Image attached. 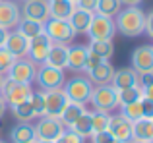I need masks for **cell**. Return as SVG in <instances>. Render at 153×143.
<instances>
[{"instance_id":"6da1fadb","label":"cell","mask_w":153,"mask_h":143,"mask_svg":"<svg viewBox=\"0 0 153 143\" xmlns=\"http://www.w3.org/2000/svg\"><path fill=\"white\" fill-rule=\"evenodd\" d=\"M114 27L124 37H140L146 29V14L138 6H128L114 15Z\"/></svg>"},{"instance_id":"7a4b0ae2","label":"cell","mask_w":153,"mask_h":143,"mask_svg":"<svg viewBox=\"0 0 153 143\" xmlns=\"http://www.w3.org/2000/svg\"><path fill=\"white\" fill-rule=\"evenodd\" d=\"M64 95L68 97L70 102H79V105H85L89 102V97L93 93V83L89 81V77L85 75H74L70 81H64Z\"/></svg>"},{"instance_id":"3957f363","label":"cell","mask_w":153,"mask_h":143,"mask_svg":"<svg viewBox=\"0 0 153 143\" xmlns=\"http://www.w3.org/2000/svg\"><path fill=\"white\" fill-rule=\"evenodd\" d=\"M89 102L93 105L95 110L99 112H112L118 108V97H116V89L108 83V85H97L93 87V93L89 97Z\"/></svg>"},{"instance_id":"277c9868","label":"cell","mask_w":153,"mask_h":143,"mask_svg":"<svg viewBox=\"0 0 153 143\" xmlns=\"http://www.w3.org/2000/svg\"><path fill=\"white\" fill-rule=\"evenodd\" d=\"M116 33L114 27V19L112 18H105V15L93 14L91 18V23L87 27L85 35L89 37V41H112Z\"/></svg>"},{"instance_id":"5b68a950","label":"cell","mask_w":153,"mask_h":143,"mask_svg":"<svg viewBox=\"0 0 153 143\" xmlns=\"http://www.w3.org/2000/svg\"><path fill=\"white\" fill-rule=\"evenodd\" d=\"M31 91L33 89L27 83H18V81H12V79H4L0 95H2V99L6 101L8 106H16L19 102H25L29 99Z\"/></svg>"},{"instance_id":"8992f818","label":"cell","mask_w":153,"mask_h":143,"mask_svg":"<svg viewBox=\"0 0 153 143\" xmlns=\"http://www.w3.org/2000/svg\"><path fill=\"white\" fill-rule=\"evenodd\" d=\"M45 35L52 43H60V45H70L76 39V31L66 19H49L45 23Z\"/></svg>"},{"instance_id":"52a82bcc","label":"cell","mask_w":153,"mask_h":143,"mask_svg":"<svg viewBox=\"0 0 153 143\" xmlns=\"http://www.w3.org/2000/svg\"><path fill=\"white\" fill-rule=\"evenodd\" d=\"M35 81L39 83L43 91H51V89H62L64 81H66V75H64V70L60 68H52V66L43 64L41 68H37V74H35Z\"/></svg>"},{"instance_id":"ba28073f","label":"cell","mask_w":153,"mask_h":143,"mask_svg":"<svg viewBox=\"0 0 153 143\" xmlns=\"http://www.w3.org/2000/svg\"><path fill=\"white\" fill-rule=\"evenodd\" d=\"M33 128H35L37 141H58L60 136L64 133V130H66V126H64L58 118L41 116V120H39Z\"/></svg>"},{"instance_id":"9c48e42d","label":"cell","mask_w":153,"mask_h":143,"mask_svg":"<svg viewBox=\"0 0 153 143\" xmlns=\"http://www.w3.org/2000/svg\"><path fill=\"white\" fill-rule=\"evenodd\" d=\"M35 74H37V64H33L29 58H16V62L8 72V79L31 85V81L35 79Z\"/></svg>"},{"instance_id":"30bf717a","label":"cell","mask_w":153,"mask_h":143,"mask_svg":"<svg viewBox=\"0 0 153 143\" xmlns=\"http://www.w3.org/2000/svg\"><path fill=\"white\" fill-rule=\"evenodd\" d=\"M22 10V18L33 19L39 23H47L51 19L49 15V0H25Z\"/></svg>"},{"instance_id":"8fae6325","label":"cell","mask_w":153,"mask_h":143,"mask_svg":"<svg viewBox=\"0 0 153 143\" xmlns=\"http://www.w3.org/2000/svg\"><path fill=\"white\" fill-rule=\"evenodd\" d=\"M108 133L114 137L118 143H130L134 139V132H132V122L126 120L122 114H116V116H111V122H108Z\"/></svg>"},{"instance_id":"7c38bea8","label":"cell","mask_w":153,"mask_h":143,"mask_svg":"<svg viewBox=\"0 0 153 143\" xmlns=\"http://www.w3.org/2000/svg\"><path fill=\"white\" fill-rule=\"evenodd\" d=\"M51 46H52V41L47 37L45 33H41V35H37V37L29 39V50H27V56H29V60L33 62V64L43 66V64H45L47 54H49V50H51Z\"/></svg>"},{"instance_id":"4fadbf2b","label":"cell","mask_w":153,"mask_h":143,"mask_svg":"<svg viewBox=\"0 0 153 143\" xmlns=\"http://www.w3.org/2000/svg\"><path fill=\"white\" fill-rule=\"evenodd\" d=\"M68 97L64 95L62 89H51L45 91V116L49 118H58L62 110L68 105Z\"/></svg>"},{"instance_id":"5bb4252c","label":"cell","mask_w":153,"mask_h":143,"mask_svg":"<svg viewBox=\"0 0 153 143\" xmlns=\"http://www.w3.org/2000/svg\"><path fill=\"white\" fill-rule=\"evenodd\" d=\"M132 68L140 74H149L153 72V46L142 45L136 50H132Z\"/></svg>"},{"instance_id":"9a60e30c","label":"cell","mask_w":153,"mask_h":143,"mask_svg":"<svg viewBox=\"0 0 153 143\" xmlns=\"http://www.w3.org/2000/svg\"><path fill=\"white\" fill-rule=\"evenodd\" d=\"M19 19H22V10L14 0H0V27L4 29H12L18 27Z\"/></svg>"},{"instance_id":"2e32d148","label":"cell","mask_w":153,"mask_h":143,"mask_svg":"<svg viewBox=\"0 0 153 143\" xmlns=\"http://www.w3.org/2000/svg\"><path fill=\"white\" fill-rule=\"evenodd\" d=\"M4 49L8 52H12V56H16V58H25L27 50H29V39H25L19 31H12L6 37Z\"/></svg>"},{"instance_id":"e0dca14e","label":"cell","mask_w":153,"mask_h":143,"mask_svg":"<svg viewBox=\"0 0 153 143\" xmlns=\"http://www.w3.org/2000/svg\"><path fill=\"white\" fill-rule=\"evenodd\" d=\"M87 46L83 45H72L68 46V60H66V68L72 72H83L85 70V60H87Z\"/></svg>"},{"instance_id":"ac0fdd59","label":"cell","mask_w":153,"mask_h":143,"mask_svg":"<svg viewBox=\"0 0 153 143\" xmlns=\"http://www.w3.org/2000/svg\"><path fill=\"white\" fill-rule=\"evenodd\" d=\"M111 85L114 87L116 91L126 89V87H134V85H138V72L132 68V66H126V68L114 70V75H112Z\"/></svg>"},{"instance_id":"d6986e66","label":"cell","mask_w":153,"mask_h":143,"mask_svg":"<svg viewBox=\"0 0 153 143\" xmlns=\"http://www.w3.org/2000/svg\"><path fill=\"white\" fill-rule=\"evenodd\" d=\"M89 74V81L97 83V85H108L112 81V75H114V68L108 60H101L95 68L87 70Z\"/></svg>"},{"instance_id":"ffe728a7","label":"cell","mask_w":153,"mask_h":143,"mask_svg":"<svg viewBox=\"0 0 153 143\" xmlns=\"http://www.w3.org/2000/svg\"><path fill=\"white\" fill-rule=\"evenodd\" d=\"M66 60H68V45H60V43H52L49 54L45 58V64L52 66V68H66Z\"/></svg>"},{"instance_id":"44dd1931","label":"cell","mask_w":153,"mask_h":143,"mask_svg":"<svg viewBox=\"0 0 153 143\" xmlns=\"http://www.w3.org/2000/svg\"><path fill=\"white\" fill-rule=\"evenodd\" d=\"M10 137L14 143H31L37 141V136H35V128L29 124V122H19L18 126H14L10 132Z\"/></svg>"},{"instance_id":"7402d4cb","label":"cell","mask_w":153,"mask_h":143,"mask_svg":"<svg viewBox=\"0 0 153 143\" xmlns=\"http://www.w3.org/2000/svg\"><path fill=\"white\" fill-rule=\"evenodd\" d=\"M76 10V4L72 0H54L49 2V15L51 19H66L72 15V12Z\"/></svg>"},{"instance_id":"603a6c76","label":"cell","mask_w":153,"mask_h":143,"mask_svg":"<svg viewBox=\"0 0 153 143\" xmlns=\"http://www.w3.org/2000/svg\"><path fill=\"white\" fill-rule=\"evenodd\" d=\"M91 18H93L91 12H85V10L76 8V10L72 12V15L68 18V23H70L72 29L76 31V35H78V33H85L87 27H89V23H91Z\"/></svg>"},{"instance_id":"cb8c5ba5","label":"cell","mask_w":153,"mask_h":143,"mask_svg":"<svg viewBox=\"0 0 153 143\" xmlns=\"http://www.w3.org/2000/svg\"><path fill=\"white\" fill-rule=\"evenodd\" d=\"M132 132H134V139L143 141V143H153V120L142 118V120L134 122Z\"/></svg>"},{"instance_id":"d4e9b609","label":"cell","mask_w":153,"mask_h":143,"mask_svg":"<svg viewBox=\"0 0 153 143\" xmlns=\"http://www.w3.org/2000/svg\"><path fill=\"white\" fill-rule=\"evenodd\" d=\"M83 112H85V105H79V102H68L66 108L62 110V114L58 116V120L62 122L64 126H68V128H70V126L74 124V122L78 120Z\"/></svg>"},{"instance_id":"484cf974","label":"cell","mask_w":153,"mask_h":143,"mask_svg":"<svg viewBox=\"0 0 153 143\" xmlns=\"http://www.w3.org/2000/svg\"><path fill=\"white\" fill-rule=\"evenodd\" d=\"M18 31L25 39H33V37H37V35L45 33V23H39V21H33V19L22 18L19 23H18Z\"/></svg>"},{"instance_id":"4316f807","label":"cell","mask_w":153,"mask_h":143,"mask_svg":"<svg viewBox=\"0 0 153 143\" xmlns=\"http://www.w3.org/2000/svg\"><path fill=\"white\" fill-rule=\"evenodd\" d=\"M70 130L74 133H78V136H82L83 139L91 137V133H93V128H91V112H87V110H85V112H83L82 116H79L78 120L70 126Z\"/></svg>"},{"instance_id":"83f0119b","label":"cell","mask_w":153,"mask_h":143,"mask_svg":"<svg viewBox=\"0 0 153 143\" xmlns=\"http://www.w3.org/2000/svg\"><path fill=\"white\" fill-rule=\"evenodd\" d=\"M87 50L95 56H99L101 60H108L114 54V45H112V41H91Z\"/></svg>"},{"instance_id":"f1b7e54d","label":"cell","mask_w":153,"mask_h":143,"mask_svg":"<svg viewBox=\"0 0 153 143\" xmlns=\"http://www.w3.org/2000/svg\"><path fill=\"white\" fill-rule=\"evenodd\" d=\"M116 97H118V106H124L128 102H136L142 99V87L134 85V87H126V89L116 91Z\"/></svg>"},{"instance_id":"f546056e","label":"cell","mask_w":153,"mask_h":143,"mask_svg":"<svg viewBox=\"0 0 153 143\" xmlns=\"http://www.w3.org/2000/svg\"><path fill=\"white\" fill-rule=\"evenodd\" d=\"M120 12V0H97L95 14L105 15V18H114Z\"/></svg>"},{"instance_id":"4dcf8cb0","label":"cell","mask_w":153,"mask_h":143,"mask_svg":"<svg viewBox=\"0 0 153 143\" xmlns=\"http://www.w3.org/2000/svg\"><path fill=\"white\" fill-rule=\"evenodd\" d=\"M140 101H142V99H140ZM140 101H136V102H128V105L120 106V114H122L126 120H130L132 124L143 118V114H142V102H140Z\"/></svg>"},{"instance_id":"1f68e13d","label":"cell","mask_w":153,"mask_h":143,"mask_svg":"<svg viewBox=\"0 0 153 143\" xmlns=\"http://www.w3.org/2000/svg\"><path fill=\"white\" fill-rule=\"evenodd\" d=\"M108 122H111V114L108 112H91V128H93V133H101L108 130Z\"/></svg>"},{"instance_id":"d6a6232c","label":"cell","mask_w":153,"mask_h":143,"mask_svg":"<svg viewBox=\"0 0 153 143\" xmlns=\"http://www.w3.org/2000/svg\"><path fill=\"white\" fill-rule=\"evenodd\" d=\"M27 101H29L35 116H45V91H31Z\"/></svg>"},{"instance_id":"836d02e7","label":"cell","mask_w":153,"mask_h":143,"mask_svg":"<svg viewBox=\"0 0 153 143\" xmlns=\"http://www.w3.org/2000/svg\"><path fill=\"white\" fill-rule=\"evenodd\" d=\"M12 112H14V116L18 118L19 122H31V118H35V112H33V108H31L29 101L12 106Z\"/></svg>"},{"instance_id":"e575fe53","label":"cell","mask_w":153,"mask_h":143,"mask_svg":"<svg viewBox=\"0 0 153 143\" xmlns=\"http://www.w3.org/2000/svg\"><path fill=\"white\" fill-rule=\"evenodd\" d=\"M14 62H16V56H12V52H8L2 46V49H0V75L8 74Z\"/></svg>"},{"instance_id":"d590c367","label":"cell","mask_w":153,"mask_h":143,"mask_svg":"<svg viewBox=\"0 0 153 143\" xmlns=\"http://www.w3.org/2000/svg\"><path fill=\"white\" fill-rule=\"evenodd\" d=\"M54 143H85V139H83L82 136H78V133H74L72 130H64L60 139L54 141Z\"/></svg>"},{"instance_id":"8d00e7d4","label":"cell","mask_w":153,"mask_h":143,"mask_svg":"<svg viewBox=\"0 0 153 143\" xmlns=\"http://www.w3.org/2000/svg\"><path fill=\"white\" fill-rule=\"evenodd\" d=\"M91 143H118L108 132H101V133H91Z\"/></svg>"},{"instance_id":"74e56055","label":"cell","mask_w":153,"mask_h":143,"mask_svg":"<svg viewBox=\"0 0 153 143\" xmlns=\"http://www.w3.org/2000/svg\"><path fill=\"white\" fill-rule=\"evenodd\" d=\"M140 102H142V114H143V118L153 120V101L142 97V101H140Z\"/></svg>"},{"instance_id":"f35d334b","label":"cell","mask_w":153,"mask_h":143,"mask_svg":"<svg viewBox=\"0 0 153 143\" xmlns=\"http://www.w3.org/2000/svg\"><path fill=\"white\" fill-rule=\"evenodd\" d=\"M76 8L95 14V8H97V0H78V2H76Z\"/></svg>"},{"instance_id":"ab89813d","label":"cell","mask_w":153,"mask_h":143,"mask_svg":"<svg viewBox=\"0 0 153 143\" xmlns=\"http://www.w3.org/2000/svg\"><path fill=\"white\" fill-rule=\"evenodd\" d=\"M99 62H101V58L89 52V54H87V60H85V72H87V70H91V68H95Z\"/></svg>"},{"instance_id":"60d3db41","label":"cell","mask_w":153,"mask_h":143,"mask_svg":"<svg viewBox=\"0 0 153 143\" xmlns=\"http://www.w3.org/2000/svg\"><path fill=\"white\" fill-rule=\"evenodd\" d=\"M143 31L153 39V12H149V14L146 15V29H143Z\"/></svg>"},{"instance_id":"b9f144b4","label":"cell","mask_w":153,"mask_h":143,"mask_svg":"<svg viewBox=\"0 0 153 143\" xmlns=\"http://www.w3.org/2000/svg\"><path fill=\"white\" fill-rule=\"evenodd\" d=\"M142 97H143V99H149V101H153V81L149 83V85L142 87Z\"/></svg>"},{"instance_id":"7bdbcfd3","label":"cell","mask_w":153,"mask_h":143,"mask_svg":"<svg viewBox=\"0 0 153 143\" xmlns=\"http://www.w3.org/2000/svg\"><path fill=\"white\" fill-rule=\"evenodd\" d=\"M6 37H8V29L0 27V49H2V46H4V43H6Z\"/></svg>"},{"instance_id":"ee69618b","label":"cell","mask_w":153,"mask_h":143,"mask_svg":"<svg viewBox=\"0 0 153 143\" xmlns=\"http://www.w3.org/2000/svg\"><path fill=\"white\" fill-rule=\"evenodd\" d=\"M6 108H8V105H6V101L2 99V95H0V118L6 114Z\"/></svg>"},{"instance_id":"f6af8a7d","label":"cell","mask_w":153,"mask_h":143,"mask_svg":"<svg viewBox=\"0 0 153 143\" xmlns=\"http://www.w3.org/2000/svg\"><path fill=\"white\" fill-rule=\"evenodd\" d=\"M143 0H120V4H126V6H140Z\"/></svg>"},{"instance_id":"bcb514c9","label":"cell","mask_w":153,"mask_h":143,"mask_svg":"<svg viewBox=\"0 0 153 143\" xmlns=\"http://www.w3.org/2000/svg\"><path fill=\"white\" fill-rule=\"evenodd\" d=\"M2 83H4V77L0 75V89H2Z\"/></svg>"},{"instance_id":"7dc6e473","label":"cell","mask_w":153,"mask_h":143,"mask_svg":"<svg viewBox=\"0 0 153 143\" xmlns=\"http://www.w3.org/2000/svg\"><path fill=\"white\" fill-rule=\"evenodd\" d=\"M130 143H143V141H138V139H132Z\"/></svg>"},{"instance_id":"c3c4849f","label":"cell","mask_w":153,"mask_h":143,"mask_svg":"<svg viewBox=\"0 0 153 143\" xmlns=\"http://www.w3.org/2000/svg\"><path fill=\"white\" fill-rule=\"evenodd\" d=\"M37 143H54V141H37Z\"/></svg>"},{"instance_id":"681fc988","label":"cell","mask_w":153,"mask_h":143,"mask_svg":"<svg viewBox=\"0 0 153 143\" xmlns=\"http://www.w3.org/2000/svg\"><path fill=\"white\" fill-rule=\"evenodd\" d=\"M72 2H74V4H76V2H78V0H72Z\"/></svg>"},{"instance_id":"f907efd6","label":"cell","mask_w":153,"mask_h":143,"mask_svg":"<svg viewBox=\"0 0 153 143\" xmlns=\"http://www.w3.org/2000/svg\"><path fill=\"white\" fill-rule=\"evenodd\" d=\"M0 143H6V141H2V139H0Z\"/></svg>"},{"instance_id":"816d5d0a","label":"cell","mask_w":153,"mask_h":143,"mask_svg":"<svg viewBox=\"0 0 153 143\" xmlns=\"http://www.w3.org/2000/svg\"><path fill=\"white\" fill-rule=\"evenodd\" d=\"M19 2H25V0H19Z\"/></svg>"},{"instance_id":"f5cc1de1","label":"cell","mask_w":153,"mask_h":143,"mask_svg":"<svg viewBox=\"0 0 153 143\" xmlns=\"http://www.w3.org/2000/svg\"><path fill=\"white\" fill-rule=\"evenodd\" d=\"M49 2H54V0H49Z\"/></svg>"},{"instance_id":"db71d44e","label":"cell","mask_w":153,"mask_h":143,"mask_svg":"<svg viewBox=\"0 0 153 143\" xmlns=\"http://www.w3.org/2000/svg\"><path fill=\"white\" fill-rule=\"evenodd\" d=\"M31 143H37V141H31Z\"/></svg>"}]
</instances>
